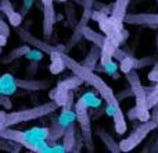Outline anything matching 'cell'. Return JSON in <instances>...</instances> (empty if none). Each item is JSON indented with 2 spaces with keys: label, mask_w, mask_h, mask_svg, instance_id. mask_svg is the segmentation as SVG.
Wrapping results in <instances>:
<instances>
[{
  "label": "cell",
  "mask_w": 158,
  "mask_h": 153,
  "mask_svg": "<svg viewBox=\"0 0 158 153\" xmlns=\"http://www.w3.org/2000/svg\"><path fill=\"white\" fill-rule=\"evenodd\" d=\"M81 100L86 104L87 109H97V107H100L103 99L98 98V96L94 95L93 92H86L81 96Z\"/></svg>",
  "instance_id": "18"
},
{
  "label": "cell",
  "mask_w": 158,
  "mask_h": 153,
  "mask_svg": "<svg viewBox=\"0 0 158 153\" xmlns=\"http://www.w3.org/2000/svg\"><path fill=\"white\" fill-rule=\"evenodd\" d=\"M58 106L53 100L47 102L40 106H35L31 109L24 110H17V111H0V128H6V127H13L17 124L27 123V121H32L36 118H42L44 116L50 114V113L56 111Z\"/></svg>",
  "instance_id": "3"
},
{
  "label": "cell",
  "mask_w": 158,
  "mask_h": 153,
  "mask_svg": "<svg viewBox=\"0 0 158 153\" xmlns=\"http://www.w3.org/2000/svg\"><path fill=\"white\" fill-rule=\"evenodd\" d=\"M75 143H77V138H75V123L67 127V129L63 134V145L67 152H74Z\"/></svg>",
  "instance_id": "14"
},
{
  "label": "cell",
  "mask_w": 158,
  "mask_h": 153,
  "mask_svg": "<svg viewBox=\"0 0 158 153\" xmlns=\"http://www.w3.org/2000/svg\"><path fill=\"white\" fill-rule=\"evenodd\" d=\"M17 88V82H15V76L11 74H3L0 76V95H6L10 96L14 95Z\"/></svg>",
  "instance_id": "13"
},
{
  "label": "cell",
  "mask_w": 158,
  "mask_h": 153,
  "mask_svg": "<svg viewBox=\"0 0 158 153\" xmlns=\"http://www.w3.org/2000/svg\"><path fill=\"white\" fill-rule=\"evenodd\" d=\"M0 32L3 33V35H6L8 38V35H10V28H8V25L6 24L4 21H2L0 20Z\"/></svg>",
  "instance_id": "25"
},
{
  "label": "cell",
  "mask_w": 158,
  "mask_h": 153,
  "mask_svg": "<svg viewBox=\"0 0 158 153\" xmlns=\"http://www.w3.org/2000/svg\"><path fill=\"white\" fill-rule=\"evenodd\" d=\"M0 104H2L6 110H10L11 107H13L11 100L8 99V96H6V95H0Z\"/></svg>",
  "instance_id": "23"
},
{
  "label": "cell",
  "mask_w": 158,
  "mask_h": 153,
  "mask_svg": "<svg viewBox=\"0 0 158 153\" xmlns=\"http://www.w3.org/2000/svg\"><path fill=\"white\" fill-rule=\"evenodd\" d=\"M157 127H158V121L153 120V118H148L147 121H143L128 138L122 139L119 143H118L121 152H128V151L135 149L137 145H140V143L144 141V138L147 137L151 131H154Z\"/></svg>",
  "instance_id": "7"
},
{
  "label": "cell",
  "mask_w": 158,
  "mask_h": 153,
  "mask_svg": "<svg viewBox=\"0 0 158 153\" xmlns=\"http://www.w3.org/2000/svg\"><path fill=\"white\" fill-rule=\"evenodd\" d=\"M156 38H157V47H158V32H157V36H156Z\"/></svg>",
  "instance_id": "29"
},
{
  "label": "cell",
  "mask_w": 158,
  "mask_h": 153,
  "mask_svg": "<svg viewBox=\"0 0 158 153\" xmlns=\"http://www.w3.org/2000/svg\"><path fill=\"white\" fill-rule=\"evenodd\" d=\"M6 43H7V36H6V35H3V33L0 32V47H2V46H4Z\"/></svg>",
  "instance_id": "28"
},
{
  "label": "cell",
  "mask_w": 158,
  "mask_h": 153,
  "mask_svg": "<svg viewBox=\"0 0 158 153\" xmlns=\"http://www.w3.org/2000/svg\"><path fill=\"white\" fill-rule=\"evenodd\" d=\"M136 61H137V59H135L133 56L126 55L125 57L121 59V60H119L118 66H119L121 71H122L123 74H126V72H129L131 70H133L135 67H136Z\"/></svg>",
  "instance_id": "20"
},
{
  "label": "cell",
  "mask_w": 158,
  "mask_h": 153,
  "mask_svg": "<svg viewBox=\"0 0 158 153\" xmlns=\"http://www.w3.org/2000/svg\"><path fill=\"white\" fill-rule=\"evenodd\" d=\"M82 84H83V81H82L79 76H77L74 74L72 76H69V78H65V79H63V81L58 82L57 86H56L53 90H50L49 96L58 107H61L64 103H65L69 92L74 90L75 88H78L79 85H82Z\"/></svg>",
  "instance_id": "9"
},
{
  "label": "cell",
  "mask_w": 158,
  "mask_h": 153,
  "mask_svg": "<svg viewBox=\"0 0 158 153\" xmlns=\"http://www.w3.org/2000/svg\"><path fill=\"white\" fill-rule=\"evenodd\" d=\"M47 138H49V128L46 127H33L25 131L13 129L11 127L0 128V139L13 141L32 152H46V148L49 146Z\"/></svg>",
  "instance_id": "2"
},
{
  "label": "cell",
  "mask_w": 158,
  "mask_h": 153,
  "mask_svg": "<svg viewBox=\"0 0 158 153\" xmlns=\"http://www.w3.org/2000/svg\"><path fill=\"white\" fill-rule=\"evenodd\" d=\"M17 88L21 89H27V90H40V89H46L50 88V81L47 79H42V81H36V79H17Z\"/></svg>",
  "instance_id": "12"
},
{
  "label": "cell",
  "mask_w": 158,
  "mask_h": 153,
  "mask_svg": "<svg viewBox=\"0 0 158 153\" xmlns=\"http://www.w3.org/2000/svg\"><path fill=\"white\" fill-rule=\"evenodd\" d=\"M157 2H158V0H157Z\"/></svg>",
  "instance_id": "31"
},
{
  "label": "cell",
  "mask_w": 158,
  "mask_h": 153,
  "mask_svg": "<svg viewBox=\"0 0 158 153\" xmlns=\"http://www.w3.org/2000/svg\"><path fill=\"white\" fill-rule=\"evenodd\" d=\"M74 110L77 114V121L81 127L82 131V141L86 145L87 151L93 152V132H92V124H90V117L87 113V106L78 99L74 103Z\"/></svg>",
  "instance_id": "8"
},
{
  "label": "cell",
  "mask_w": 158,
  "mask_h": 153,
  "mask_svg": "<svg viewBox=\"0 0 158 153\" xmlns=\"http://www.w3.org/2000/svg\"><path fill=\"white\" fill-rule=\"evenodd\" d=\"M61 59H63L65 67H68V68L72 71V74H75L77 76H79V78H81L83 82L89 84L90 86H93L98 93H100L101 99H104V100H106L107 106H112L114 109H117V110L121 109L119 100H118V98L115 96L114 90L110 88L108 84H106V81H104L100 75H97L94 71H93V70L86 68V67L82 66L81 63L75 61L74 59H71L68 55H65L63 50H61Z\"/></svg>",
  "instance_id": "1"
},
{
  "label": "cell",
  "mask_w": 158,
  "mask_h": 153,
  "mask_svg": "<svg viewBox=\"0 0 158 153\" xmlns=\"http://www.w3.org/2000/svg\"><path fill=\"white\" fill-rule=\"evenodd\" d=\"M148 79L153 82H158V70L157 68H153L150 71V74H148Z\"/></svg>",
  "instance_id": "26"
},
{
  "label": "cell",
  "mask_w": 158,
  "mask_h": 153,
  "mask_svg": "<svg viewBox=\"0 0 158 153\" xmlns=\"http://www.w3.org/2000/svg\"><path fill=\"white\" fill-rule=\"evenodd\" d=\"M128 4H129V0H115L111 10L112 18H117L123 22V17H125L126 10H128Z\"/></svg>",
  "instance_id": "16"
},
{
  "label": "cell",
  "mask_w": 158,
  "mask_h": 153,
  "mask_svg": "<svg viewBox=\"0 0 158 153\" xmlns=\"http://www.w3.org/2000/svg\"><path fill=\"white\" fill-rule=\"evenodd\" d=\"M126 79L129 82V86H131L132 95L136 99V104L135 107L128 113V117L132 120H139V121H147L151 117L150 109L147 107L146 103V98H147V89L146 86H143L140 78L137 75L136 70H131L129 72H126Z\"/></svg>",
  "instance_id": "4"
},
{
  "label": "cell",
  "mask_w": 158,
  "mask_h": 153,
  "mask_svg": "<svg viewBox=\"0 0 158 153\" xmlns=\"http://www.w3.org/2000/svg\"><path fill=\"white\" fill-rule=\"evenodd\" d=\"M53 145H54V146H47V148H46V152H67L63 143H58V145L53 143Z\"/></svg>",
  "instance_id": "24"
},
{
  "label": "cell",
  "mask_w": 158,
  "mask_h": 153,
  "mask_svg": "<svg viewBox=\"0 0 158 153\" xmlns=\"http://www.w3.org/2000/svg\"><path fill=\"white\" fill-rule=\"evenodd\" d=\"M28 50H29V46L28 45H22V46H19V47H17V49H14V50H11L10 53H8L7 56H6L4 59H3V63H10V61H14L15 59H19V57H22V56H25L28 53Z\"/></svg>",
  "instance_id": "19"
},
{
  "label": "cell",
  "mask_w": 158,
  "mask_h": 153,
  "mask_svg": "<svg viewBox=\"0 0 158 153\" xmlns=\"http://www.w3.org/2000/svg\"><path fill=\"white\" fill-rule=\"evenodd\" d=\"M63 110H61V114L53 121V127L49 128V138H47V142L50 145L58 141L63 137L64 131L67 129V127H69L71 124H74L77 121V114H75L74 110V92H69L68 98H67L65 103L63 104Z\"/></svg>",
  "instance_id": "5"
},
{
  "label": "cell",
  "mask_w": 158,
  "mask_h": 153,
  "mask_svg": "<svg viewBox=\"0 0 158 153\" xmlns=\"http://www.w3.org/2000/svg\"><path fill=\"white\" fill-rule=\"evenodd\" d=\"M96 135H97L98 138H100L101 141H103V143L106 145V148L108 149L110 152H121V149H119V145H118L117 142L114 141V138L111 137L110 134H107L106 131H104L103 128H97L96 129Z\"/></svg>",
  "instance_id": "15"
},
{
  "label": "cell",
  "mask_w": 158,
  "mask_h": 153,
  "mask_svg": "<svg viewBox=\"0 0 158 153\" xmlns=\"http://www.w3.org/2000/svg\"><path fill=\"white\" fill-rule=\"evenodd\" d=\"M25 56H27L29 60H32V61H35V63H36V61H39V60H42V59H43L44 52L36 47L35 50H31V49H29V50H28V53H27Z\"/></svg>",
  "instance_id": "22"
},
{
  "label": "cell",
  "mask_w": 158,
  "mask_h": 153,
  "mask_svg": "<svg viewBox=\"0 0 158 153\" xmlns=\"http://www.w3.org/2000/svg\"><path fill=\"white\" fill-rule=\"evenodd\" d=\"M32 3H33V0H25V3H24V13H27V11L29 10V7L32 6Z\"/></svg>",
  "instance_id": "27"
},
{
  "label": "cell",
  "mask_w": 158,
  "mask_h": 153,
  "mask_svg": "<svg viewBox=\"0 0 158 153\" xmlns=\"http://www.w3.org/2000/svg\"><path fill=\"white\" fill-rule=\"evenodd\" d=\"M54 0H42L43 3V33L44 36H50L53 33V28L56 24V11L53 6Z\"/></svg>",
  "instance_id": "10"
},
{
  "label": "cell",
  "mask_w": 158,
  "mask_h": 153,
  "mask_svg": "<svg viewBox=\"0 0 158 153\" xmlns=\"http://www.w3.org/2000/svg\"><path fill=\"white\" fill-rule=\"evenodd\" d=\"M118 68H119V66H118V63L114 60V59H111V60L106 61L104 64H101V70H103V71H106V74L111 75L112 78H119Z\"/></svg>",
  "instance_id": "21"
},
{
  "label": "cell",
  "mask_w": 158,
  "mask_h": 153,
  "mask_svg": "<svg viewBox=\"0 0 158 153\" xmlns=\"http://www.w3.org/2000/svg\"><path fill=\"white\" fill-rule=\"evenodd\" d=\"M98 57H100V49H98L97 46H93L92 49H90L89 55L86 56V59H85L83 61H81L82 66H85L86 68L89 70H93L96 66V63H97Z\"/></svg>",
  "instance_id": "17"
},
{
  "label": "cell",
  "mask_w": 158,
  "mask_h": 153,
  "mask_svg": "<svg viewBox=\"0 0 158 153\" xmlns=\"http://www.w3.org/2000/svg\"><path fill=\"white\" fill-rule=\"evenodd\" d=\"M100 25V29L104 32V36L108 38L110 41L114 42L115 46L119 47L121 45H123V42L128 39L129 33L128 31L123 29L122 21L117 18H112L111 15H104L100 21H97Z\"/></svg>",
  "instance_id": "6"
},
{
  "label": "cell",
  "mask_w": 158,
  "mask_h": 153,
  "mask_svg": "<svg viewBox=\"0 0 158 153\" xmlns=\"http://www.w3.org/2000/svg\"><path fill=\"white\" fill-rule=\"evenodd\" d=\"M0 10H3V13L7 15L8 22H10L13 27H18L22 22V15L18 11L14 10L10 0H0Z\"/></svg>",
  "instance_id": "11"
},
{
  "label": "cell",
  "mask_w": 158,
  "mask_h": 153,
  "mask_svg": "<svg viewBox=\"0 0 158 153\" xmlns=\"http://www.w3.org/2000/svg\"><path fill=\"white\" fill-rule=\"evenodd\" d=\"M56 2H67V0H56Z\"/></svg>",
  "instance_id": "30"
}]
</instances>
